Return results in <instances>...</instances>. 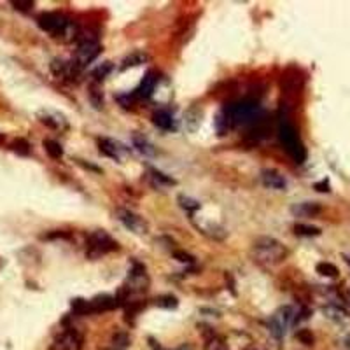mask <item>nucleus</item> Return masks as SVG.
<instances>
[{
    "mask_svg": "<svg viewBox=\"0 0 350 350\" xmlns=\"http://www.w3.org/2000/svg\"><path fill=\"white\" fill-rule=\"evenodd\" d=\"M252 259L261 266H275L287 256V249L279 240L272 237H259L252 243Z\"/></svg>",
    "mask_w": 350,
    "mask_h": 350,
    "instance_id": "1",
    "label": "nucleus"
},
{
    "mask_svg": "<svg viewBox=\"0 0 350 350\" xmlns=\"http://www.w3.org/2000/svg\"><path fill=\"white\" fill-rule=\"evenodd\" d=\"M224 112L228 114L231 124L235 126H252L257 121H261L265 117V110L261 109V105L257 104L256 100H240L235 102V104H230L223 109Z\"/></svg>",
    "mask_w": 350,
    "mask_h": 350,
    "instance_id": "2",
    "label": "nucleus"
},
{
    "mask_svg": "<svg viewBox=\"0 0 350 350\" xmlns=\"http://www.w3.org/2000/svg\"><path fill=\"white\" fill-rule=\"evenodd\" d=\"M37 25L40 26V30L51 33L53 37H58V39L62 37L65 40L74 39L77 33L72 21L62 13H42L37 18Z\"/></svg>",
    "mask_w": 350,
    "mask_h": 350,
    "instance_id": "3",
    "label": "nucleus"
},
{
    "mask_svg": "<svg viewBox=\"0 0 350 350\" xmlns=\"http://www.w3.org/2000/svg\"><path fill=\"white\" fill-rule=\"evenodd\" d=\"M279 140L280 144L284 146L285 153L291 156L296 163H303L307 159V149H305V144L301 142L299 139L298 132L296 128L289 123L287 119H282L279 124Z\"/></svg>",
    "mask_w": 350,
    "mask_h": 350,
    "instance_id": "4",
    "label": "nucleus"
},
{
    "mask_svg": "<svg viewBox=\"0 0 350 350\" xmlns=\"http://www.w3.org/2000/svg\"><path fill=\"white\" fill-rule=\"evenodd\" d=\"M100 51H102L100 44H98L95 39H82L81 44H79V48H77V51H75L74 60L68 63L67 75H70V77L77 75L82 68H86L98 55H100Z\"/></svg>",
    "mask_w": 350,
    "mask_h": 350,
    "instance_id": "5",
    "label": "nucleus"
},
{
    "mask_svg": "<svg viewBox=\"0 0 350 350\" xmlns=\"http://www.w3.org/2000/svg\"><path fill=\"white\" fill-rule=\"evenodd\" d=\"M117 250V242L104 230H97L88 235L86 240V256L90 259H98L104 254Z\"/></svg>",
    "mask_w": 350,
    "mask_h": 350,
    "instance_id": "6",
    "label": "nucleus"
},
{
    "mask_svg": "<svg viewBox=\"0 0 350 350\" xmlns=\"http://www.w3.org/2000/svg\"><path fill=\"white\" fill-rule=\"evenodd\" d=\"M294 317H296L294 310H292L291 307L279 308L268 321V329H270V333H272V336L277 338V340H282L285 336V333H287L289 326L294 322Z\"/></svg>",
    "mask_w": 350,
    "mask_h": 350,
    "instance_id": "7",
    "label": "nucleus"
},
{
    "mask_svg": "<svg viewBox=\"0 0 350 350\" xmlns=\"http://www.w3.org/2000/svg\"><path fill=\"white\" fill-rule=\"evenodd\" d=\"M116 217L126 230H130L132 233H135V235H146L147 230H149V226H147L144 217L137 215L135 212H132V210H126V208H117Z\"/></svg>",
    "mask_w": 350,
    "mask_h": 350,
    "instance_id": "8",
    "label": "nucleus"
},
{
    "mask_svg": "<svg viewBox=\"0 0 350 350\" xmlns=\"http://www.w3.org/2000/svg\"><path fill=\"white\" fill-rule=\"evenodd\" d=\"M124 287L128 289L130 292L133 291H146L149 287V277H147L146 272V266L140 265V262H133L132 270H130V275H128V280L124 284Z\"/></svg>",
    "mask_w": 350,
    "mask_h": 350,
    "instance_id": "9",
    "label": "nucleus"
},
{
    "mask_svg": "<svg viewBox=\"0 0 350 350\" xmlns=\"http://www.w3.org/2000/svg\"><path fill=\"white\" fill-rule=\"evenodd\" d=\"M82 348V336L75 329L63 331L60 336L55 338L49 350H81Z\"/></svg>",
    "mask_w": 350,
    "mask_h": 350,
    "instance_id": "10",
    "label": "nucleus"
},
{
    "mask_svg": "<svg viewBox=\"0 0 350 350\" xmlns=\"http://www.w3.org/2000/svg\"><path fill=\"white\" fill-rule=\"evenodd\" d=\"M98 149L102 154H105L107 158H112L116 161H119L123 158V154L126 153V149L123 147V144L116 142L112 139H98Z\"/></svg>",
    "mask_w": 350,
    "mask_h": 350,
    "instance_id": "11",
    "label": "nucleus"
},
{
    "mask_svg": "<svg viewBox=\"0 0 350 350\" xmlns=\"http://www.w3.org/2000/svg\"><path fill=\"white\" fill-rule=\"evenodd\" d=\"M37 117H39L40 123L46 124V126H49V128H53V130H67V128H68L67 119L58 112H51V110H40V112L37 114Z\"/></svg>",
    "mask_w": 350,
    "mask_h": 350,
    "instance_id": "12",
    "label": "nucleus"
},
{
    "mask_svg": "<svg viewBox=\"0 0 350 350\" xmlns=\"http://www.w3.org/2000/svg\"><path fill=\"white\" fill-rule=\"evenodd\" d=\"M156 84H158V75H156V72L149 70L140 81L139 88L133 91V95H135V98H151V95L156 90Z\"/></svg>",
    "mask_w": 350,
    "mask_h": 350,
    "instance_id": "13",
    "label": "nucleus"
},
{
    "mask_svg": "<svg viewBox=\"0 0 350 350\" xmlns=\"http://www.w3.org/2000/svg\"><path fill=\"white\" fill-rule=\"evenodd\" d=\"M117 307H119V303H117L116 296L102 294L90 301V314H100V312H107Z\"/></svg>",
    "mask_w": 350,
    "mask_h": 350,
    "instance_id": "14",
    "label": "nucleus"
},
{
    "mask_svg": "<svg viewBox=\"0 0 350 350\" xmlns=\"http://www.w3.org/2000/svg\"><path fill=\"white\" fill-rule=\"evenodd\" d=\"M261 182L270 189H285L287 188V181H285V177L280 172H277V170H262Z\"/></svg>",
    "mask_w": 350,
    "mask_h": 350,
    "instance_id": "15",
    "label": "nucleus"
},
{
    "mask_svg": "<svg viewBox=\"0 0 350 350\" xmlns=\"http://www.w3.org/2000/svg\"><path fill=\"white\" fill-rule=\"evenodd\" d=\"M322 207L315 201H303V203H296L291 207V212L294 217H315L321 214Z\"/></svg>",
    "mask_w": 350,
    "mask_h": 350,
    "instance_id": "16",
    "label": "nucleus"
},
{
    "mask_svg": "<svg viewBox=\"0 0 350 350\" xmlns=\"http://www.w3.org/2000/svg\"><path fill=\"white\" fill-rule=\"evenodd\" d=\"M153 123L159 128V130H163V132L175 130L173 116H172V112H170V110H166V109L156 110V112L153 114Z\"/></svg>",
    "mask_w": 350,
    "mask_h": 350,
    "instance_id": "17",
    "label": "nucleus"
},
{
    "mask_svg": "<svg viewBox=\"0 0 350 350\" xmlns=\"http://www.w3.org/2000/svg\"><path fill=\"white\" fill-rule=\"evenodd\" d=\"M132 142H133V147H137V151H139V153H142L144 156H154L156 154L154 146L146 139V137L140 135V133H133Z\"/></svg>",
    "mask_w": 350,
    "mask_h": 350,
    "instance_id": "18",
    "label": "nucleus"
},
{
    "mask_svg": "<svg viewBox=\"0 0 350 350\" xmlns=\"http://www.w3.org/2000/svg\"><path fill=\"white\" fill-rule=\"evenodd\" d=\"M88 97H90V102L93 104L95 109L104 107V93H102L100 82H91L90 88H88Z\"/></svg>",
    "mask_w": 350,
    "mask_h": 350,
    "instance_id": "19",
    "label": "nucleus"
},
{
    "mask_svg": "<svg viewBox=\"0 0 350 350\" xmlns=\"http://www.w3.org/2000/svg\"><path fill=\"white\" fill-rule=\"evenodd\" d=\"M149 177H151V181H153V184L158 186V188L175 186V181L172 177H168V175H165L163 172H159V170H156V168H149Z\"/></svg>",
    "mask_w": 350,
    "mask_h": 350,
    "instance_id": "20",
    "label": "nucleus"
},
{
    "mask_svg": "<svg viewBox=\"0 0 350 350\" xmlns=\"http://www.w3.org/2000/svg\"><path fill=\"white\" fill-rule=\"evenodd\" d=\"M144 62H147V55H146V53L135 51V53H132L130 56H126V58L123 60V63H121V70H126L128 67L142 65Z\"/></svg>",
    "mask_w": 350,
    "mask_h": 350,
    "instance_id": "21",
    "label": "nucleus"
},
{
    "mask_svg": "<svg viewBox=\"0 0 350 350\" xmlns=\"http://www.w3.org/2000/svg\"><path fill=\"white\" fill-rule=\"evenodd\" d=\"M214 126H215V130H217L219 135H226V133L233 128V124H231L228 114L224 112V110H221V112L217 114V117H215V121H214Z\"/></svg>",
    "mask_w": 350,
    "mask_h": 350,
    "instance_id": "22",
    "label": "nucleus"
},
{
    "mask_svg": "<svg viewBox=\"0 0 350 350\" xmlns=\"http://www.w3.org/2000/svg\"><path fill=\"white\" fill-rule=\"evenodd\" d=\"M294 233L298 235V237H319L321 235V230H319L317 226H310V224H294Z\"/></svg>",
    "mask_w": 350,
    "mask_h": 350,
    "instance_id": "23",
    "label": "nucleus"
},
{
    "mask_svg": "<svg viewBox=\"0 0 350 350\" xmlns=\"http://www.w3.org/2000/svg\"><path fill=\"white\" fill-rule=\"evenodd\" d=\"M44 149H46V153L49 154V158H53V159H60L63 156V147L60 146V142H56V140H51V139L44 140Z\"/></svg>",
    "mask_w": 350,
    "mask_h": 350,
    "instance_id": "24",
    "label": "nucleus"
},
{
    "mask_svg": "<svg viewBox=\"0 0 350 350\" xmlns=\"http://www.w3.org/2000/svg\"><path fill=\"white\" fill-rule=\"evenodd\" d=\"M110 70H112V63H110V62H104L100 67H97L93 72H91V77H93V82L104 81V79L110 74Z\"/></svg>",
    "mask_w": 350,
    "mask_h": 350,
    "instance_id": "25",
    "label": "nucleus"
},
{
    "mask_svg": "<svg viewBox=\"0 0 350 350\" xmlns=\"http://www.w3.org/2000/svg\"><path fill=\"white\" fill-rule=\"evenodd\" d=\"M205 350H230L228 345L224 343L223 338L215 336L214 333H210L207 336V345H205Z\"/></svg>",
    "mask_w": 350,
    "mask_h": 350,
    "instance_id": "26",
    "label": "nucleus"
},
{
    "mask_svg": "<svg viewBox=\"0 0 350 350\" xmlns=\"http://www.w3.org/2000/svg\"><path fill=\"white\" fill-rule=\"evenodd\" d=\"M324 314L328 315L329 319H333V321H336V322H341V321H345V319H347V312H345L343 308L334 307V305L326 307V308H324Z\"/></svg>",
    "mask_w": 350,
    "mask_h": 350,
    "instance_id": "27",
    "label": "nucleus"
},
{
    "mask_svg": "<svg viewBox=\"0 0 350 350\" xmlns=\"http://www.w3.org/2000/svg\"><path fill=\"white\" fill-rule=\"evenodd\" d=\"M156 305L161 307V308H166V310H172V308H177L179 301L177 298L172 294H165V296H159V298H156Z\"/></svg>",
    "mask_w": 350,
    "mask_h": 350,
    "instance_id": "28",
    "label": "nucleus"
},
{
    "mask_svg": "<svg viewBox=\"0 0 350 350\" xmlns=\"http://www.w3.org/2000/svg\"><path fill=\"white\" fill-rule=\"evenodd\" d=\"M72 310H74L75 315H86L90 314V301L81 298H75L72 299Z\"/></svg>",
    "mask_w": 350,
    "mask_h": 350,
    "instance_id": "29",
    "label": "nucleus"
},
{
    "mask_svg": "<svg viewBox=\"0 0 350 350\" xmlns=\"http://www.w3.org/2000/svg\"><path fill=\"white\" fill-rule=\"evenodd\" d=\"M11 147H13L14 153H18V154H21V156H28L30 151H32V147H30V142H28V140H25V139H16Z\"/></svg>",
    "mask_w": 350,
    "mask_h": 350,
    "instance_id": "30",
    "label": "nucleus"
},
{
    "mask_svg": "<svg viewBox=\"0 0 350 350\" xmlns=\"http://www.w3.org/2000/svg\"><path fill=\"white\" fill-rule=\"evenodd\" d=\"M112 343H114V348L123 350V348H126L128 345H130V336H128V333L119 331V333H116L112 336Z\"/></svg>",
    "mask_w": 350,
    "mask_h": 350,
    "instance_id": "31",
    "label": "nucleus"
},
{
    "mask_svg": "<svg viewBox=\"0 0 350 350\" xmlns=\"http://www.w3.org/2000/svg\"><path fill=\"white\" fill-rule=\"evenodd\" d=\"M67 70H68V63L63 62V60L56 58L51 62V72L56 75V77H63V75H67Z\"/></svg>",
    "mask_w": 350,
    "mask_h": 350,
    "instance_id": "32",
    "label": "nucleus"
},
{
    "mask_svg": "<svg viewBox=\"0 0 350 350\" xmlns=\"http://www.w3.org/2000/svg\"><path fill=\"white\" fill-rule=\"evenodd\" d=\"M179 203H181V207L188 212H195L200 208V201L193 200V198H189V196H184V195L179 196Z\"/></svg>",
    "mask_w": 350,
    "mask_h": 350,
    "instance_id": "33",
    "label": "nucleus"
},
{
    "mask_svg": "<svg viewBox=\"0 0 350 350\" xmlns=\"http://www.w3.org/2000/svg\"><path fill=\"white\" fill-rule=\"evenodd\" d=\"M317 273L324 277H336L338 275V268L331 262H319L317 265Z\"/></svg>",
    "mask_w": 350,
    "mask_h": 350,
    "instance_id": "34",
    "label": "nucleus"
},
{
    "mask_svg": "<svg viewBox=\"0 0 350 350\" xmlns=\"http://www.w3.org/2000/svg\"><path fill=\"white\" fill-rule=\"evenodd\" d=\"M296 338L305 345H314V334L308 329H299L298 333H296Z\"/></svg>",
    "mask_w": 350,
    "mask_h": 350,
    "instance_id": "35",
    "label": "nucleus"
},
{
    "mask_svg": "<svg viewBox=\"0 0 350 350\" xmlns=\"http://www.w3.org/2000/svg\"><path fill=\"white\" fill-rule=\"evenodd\" d=\"M146 307L144 303H130V305L126 307V321H130V319H135L137 317V314H139L142 308Z\"/></svg>",
    "mask_w": 350,
    "mask_h": 350,
    "instance_id": "36",
    "label": "nucleus"
},
{
    "mask_svg": "<svg viewBox=\"0 0 350 350\" xmlns=\"http://www.w3.org/2000/svg\"><path fill=\"white\" fill-rule=\"evenodd\" d=\"M13 7L18 11H30L33 7V2L32 0H14Z\"/></svg>",
    "mask_w": 350,
    "mask_h": 350,
    "instance_id": "37",
    "label": "nucleus"
},
{
    "mask_svg": "<svg viewBox=\"0 0 350 350\" xmlns=\"http://www.w3.org/2000/svg\"><path fill=\"white\" fill-rule=\"evenodd\" d=\"M133 100H135V95H119L117 97V102H121V105L123 107H132V104H133Z\"/></svg>",
    "mask_w": 350,
    "mask_h": 350,
    "instance_id": "38",
    "label": "nucleus"
},
{
    "mask_svg": "<svg viewBox=\"0 0 350 350\" xmlns=\"http://www.w3.org/2000/svg\"><path fill=\"white\" fill-rule=\"evenodd\" d=\"M173 256L177 257L179 261H182V262H193V261H195V257H193L191 254H188V252H182V250H175V252H173Z\"/></svg>",
    "mask_w": 350,
    "mask_h": 350,
    "instance_id": "39",
    "label": "nucleus"
},
{
    "mask_svg": "<svg viewBox=\"0 0 350 350\" xmlns=\"http://www.w3.org/2000/svg\"><path fill=\"white\" fill-rule=\"evenodd\" d=\"M317 191H321V193H328L329 191V182L328 181H322V182H317V184L314 186Z\"/></svg>",
    "mask_w": 350,
    "mask_h": 350,
    "instance_id": "40",
    "label": "nucleus"
},
{
    "mask_svg": "<svg viewBox=\"0 0 350 350\" xmlns=\"http://www.w3.org/2000/svg\"><path fill=\"white\" fill-rule=\"evenodd\" d=\"M175 350H193L191 345H188V343H184V345H181V347H177Z\"/></svg>",
    "mask_w": 350,
    "mask_h": 350,
    "instance_id": "41",
    "label": "nucleus"
},
{
    "mask_svg": "<svg viewBox=\"0 0 350 350\" xmlns=\"http://www.w3.org/2000/svg\"><path fill=\"white\" fill-rule=\"evenodd\" d=\"M2 140H4V135H0V142H2Z\"/></svg>",
    "mask_w": 350,
    "mask_h": 350,
    "instance_id": "42",
    "label": "nucleus"
},
{
    "mask_svg": "<svg viewBox=\"0 0 350 350\" xmlns=\"http://www.w3.org/2000/svg\"><path fill=\"white\" fill-rule=\"evenodd\" d=\"M109 350H117V348H109Z\"/></svg>",
    "mask_w": 350,
    "mask_h": 350,
    "instance_id": "43",
    "label": "nucleus"
}]
</instances>
